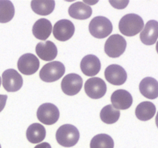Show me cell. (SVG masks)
Returning <instances> with one entry per match:
<instances>
[{
  "mask_svg": "<svg viewBox=\"0 0 158 148\" xmlns=\"http://www.w3.org/2000/svg\"><path fill=\"white\" fill-rule=\"evenodd\" d=\"M85 92L91 99H100L106 92V83L99 77H93L86 81Z\"/></svg>",
  "mask_w": 158,
  "mask_h": 148,
  "instance_id": "obj_8",
  "label": "cell"
},
{
  "mask_svg": "<svg viewBox=\"0 0 158 148\" xmlns=\"http://www.w3.org/2000/svg\"><path fill=\"white\" fill-rule=\"evenodd\" d=\"M156 50H157V52L158 53V41L157 42V44H156Z\"/></svg>",
  "mask_w": 158,
  "mask_h": 148,
  "instance_id": "obj_30",
  "label": "cell"
},
{
  "mask_svg": "<svg viewBox=\"0 0 158 148\" xmlns=\"http://www.w3.org/2000/svg\"><path fill=\"white\" fill-rule=\"evenodd\" d=\"M18 69L24 75H32L40 68V60L32 53H26L19 57L17 63Z\"/></svg>",
  "mask_w": 158,
  "mask_h": 148,
  "instance_id": "obj_11",
  "label": "cell"
},
{
  "mask_svg": "<svg viewBox=\"0 0 158 148\" xmlns=\"http://www.w3.org/2000/svg\"><path fill=\"white\" fill-rule=\"evenodd\" d=\"M52 31V23L47 18H40L32 26V34L36 39L46 40Z\"/></svg>",
  "mask_w": 158,
  "mask_h": 148,
  "instance_id": "obj_19",
  "label": "cell"
},
{
  "mask_svg": "<svg viewBox=\"0 0 158 148\" xmlns=\"http://www.w3.org/2000/svg\"><path fill=\"white\" fill-rule=\"evenodd\" d=\"M142 95L150 100L158 97V82L153 77H146L141 80L139 86Z\"/></svg>",
  "mask_w": 158,
  "mask_h": 148,
  "instance_id": "obj_17",
  "label": "cell"
},
{
  "mask_svg": "<svg viewBox=\"0 0 158 148\" xmlns=\"http://www.w3.org/2000/svg\"><path fill=\"white\" fill-rule=\"evenodd\" d=\"M92 8L83 2H77L71 5L68 9L70 17L76 19H87L92 15Z\"/></svg>",
  "mask_w": 158,
  "mask_h": 148,
  "instance_id": "obj_18",
  "label": "cell"
},
{
  "mask_svg": "<svg viewBox=\"0 0 158 148\" xmlns=\"http://www.w3.org/2000/svg\"><path fill=\"white\" fill-rule=\"evenodd\" d=\"M114 142L112 137L106 134L94 136L90 141V148H114Z\"/></svg>",
  "mask_w": 158,
  "mask_h": 148,
  "instance_id": "obj_25",
  "label": "cell"
},
{
  "mask_svg": "<svg viewBox=\"0 0 158 148\" xmlns=\"http://www.w3.org/2000/svg\"><path fill=\"white\" fill-rule=\"evenodd\" d=\"M56 139L61 146L64 147H71L78 143L80 132L73 125L64 124L57 130Z\"/></svg>",
  "mask_w": 158,
  "mask_h": 148,
  "instance_id": "obj_2",
  "label": "cell"
},
{
  "mask_svg": "<svg viewBox=\"0 0 158 148\" xmlns=\"http://www.w3.org/2000/svg\"><path fill=\"white\" fill-rule=\"evenodd\" d=\"M32 11L40 15H47L52 13L55 8V1L53 0H32L31 2Z\"/></svg>",
  "mask_w": 158,
  "mask_h": 148,
  "instance_id": "obj_22",
  "label": "cell"
},
{
  "mask_svg": "<svg viewBox=\"0 0 158 148\" xmlns=\"http://www.w3.org/2000/svg\"><path fill=\"white\" fill-rule=\"evenodd\" d=\"M91 35L97 39H103L110 35L113 31V25L109 18L104 16L94 17L89 25Z\"/></svg>",
  "mask_w": 158,
  "mask_h": 148,
  "instance_id": "obj_3",
  "label": "cell"
},
{
  "mask_svg": "<svg viewBox=\"0 0 158 148\" xmlns=\"http://www.w3.org/2000/svg\"><path fill=\"white\" fill-rule=\"evenodd\" d=\"M83 86V79L77 73H69L63 77L61 89L68 96L77 95Z\"/></svg>",
  "mask_w": 158,
  "mask_h": 148,
  "instance_id": "obj_10",
  "label": "cell"
},
{
  "mask_svg": "<svg viewBox=\"0 0 158 148\" xmlns=\"http://www.w3.org/2000/svg\"><path fill=\"white\" fill-rule=\"evenodd\" d=\"M110 3L114 8H116V9H121L127 7V6L128 3H129V1H110Z\"/></svg>",
  "mask_w": 158,
  "mask_h": 148,
  "instance_id": "obj_26",
  "label": "cell"
},
{
  "mask_svg": "<svg viewBox=\"0 0 158 148\" xmlns=\"http://www.w3.org/2000/svg\"><path fill=\"white\" fill-rule=\"evenodd\" d=\"M75 32L73 23L68 19H61L56 22L52 29V33L57 40L65 42L71 39Z\"/></svg>",
  "mask_w": 158,
  "mask_h": 148,
  "instance_id": "obj_9",
  "label": "cell"
},
{
  "mask_svg": "<svg viewBox=\"0 0 158 148\" xmlns=\"http://www.w3.org/2000/svg\"><path fill=\"white\" fill-rule=\"evenodd\" d=\"M80 69L84 75L87 76H94L100 71L101 63L98 57L96 56H85L80 63Z\"/></svg>",
  "mask_w": 158,
  "mask_h": 148,
  "instance_id": "obj_14",
  "label": "cell"
},
{
  "mask_svg": "<svg viewBox=\"0 0 158 148\" xmlns=\"http://www.w3.org/2000/svg\"><path fill=\"white\" fill-rule=\"evenodd\" d=\"M65 70V66L61 62H50L42 68L40 72V77L43 81L52 83L60 80L64 75Z\"/></svg>",
  "mask_w": 158,
  "mask_h": 148,
  "instance_id": "obj_4",
  "label": "cell"
},
{
  "mask_svg": "<svg viewBox=\"0 0 158 148\" xmlns=\"http://www.w3.org/2000/svg\"><path fill=\"white\" fill-rule=\"evenodd\" d=\"M126 48V39L119 34H114L110 35L105 43L104 51L108 56L117 58L125 52Z\"/></svg>",
  "mask_w": 158,
  "mask_h": 148,
  "instance_id": "obj_5",
  "label": "cell"
},
{
  "mask_svg": "<svg viewBox=\"0 0 158 148\" xmlns=\"http://www.w3.org/2000/svg\"><path fill=\"white\" fill-rule=\"evenodd\" d=\"M100 119L102 121L107 124L115 123L120 117V112L115 109L112 105H106L100 111Z\"/></svg>",
  "mask_w": 158,
  "mask_h": 148,
  "instance_id": "obj_23",
  "label": "cell"
},
{
  "mask_svg": "<svg viewBox=\"0 0 158 148\" xmlns=\"http://www.w3.org/2000/svg\"><path fill=\"white\" fill-rule=\"evenodd\" d=\"M144 23L140 15L134 13L127 14L119 23V30L126 36H134L143 29Z\"/></svg>",
  "mask_w": 158,
  "mask_h": 148,
  "instance_id": "obj_1",
  "label": "cell"
},
{
  "mask_svg": "<svg viewBox=\"0 0 158 148\" xmlns=\"http://www.w3.org/2000/svg\"><path fill=\"white\" fill-rule=\"evenodd\" d=\"M2 78V86L7 92H16L23 86V77L15 69H6L3 72Z\"/></svg>",
  "mask_w": 158,
  "mask_h": 148,
  "instance_id": "obj_7",
  "label": "cell"
},
{
  "mask_svg": "<svg viewBox=\"0 0 158 148\" xmlns=\"http://www.w3.org/2000/svg\"><path fill=\"white\" fill-rule=\"evenodd\" d=\"M7 98V95H0V112H2V109H4Z\"/></svg>",
  "mask_w": 158,
  "mask_h": 148,
  "instance_id": "obj_27",
  "label": "cell"
},
{
  "mask_svg": "<svg viewBox=\"0 0 158 148\" xmlns=\"http://www.w3.org/2000/svg\"><path fill=\"white\" fill-rule=\"evenodd\" d=\"M0 148H2V147H1V145H0Z\"/></svg>",
  "mask_w": 158,
  "mask_h": 148,
  "instance_id": "obj_32",
  "label": "cell"
},
{
  "mask_svg": "<svg viewBox=\"0 0 158 148\" xmlns=\"http://www.w3.org/2000/svg\"><path fill=\"white\" fill-rule=\"evenodd\" d=\"M156 113V106L153 103L144 101L137 105L135 110L136 117L141 121H148L152 119Z\"/></svg>",
  "mask_w": 158,
  "mask_h": 148,
  "instance_id": "obj_20",
  "label": "cell"
},
{
  "mask_svg": "<svg viewBox=\"0 0 158 148\" xmlns=\"http://www.w3.org/2000/svg\"><path fill=\"white\" fill-rule=\"evenodd\" d=\"M1 83H2V80H1V77H0V86H1Z\"/></svg>",
  "mask_w": 158,
  "mask_h": 148,
  "instance_id": "obj_31",
  "label": "cell"
},
{
  "mask_svg": "<svg viewBox=\"0 0 158 148\" xmlns=\"http://www.w3.org/2000/svg\"><path fill=\"white\" fill-rule=\"evenodd\" d=\"M155 123H156V125H157V128H158V112H157V116H156Z\"/></svg>",
  "mask_w": 158,
  "mask_h": 148,
  "instance_id": "obj_29",
  "label": "cell"
},
{
  "mask_svg": "<svg viewBox=\"0 0 158 148\" xmlns=\"http://www.w3.org/2000/svg\"><path fill=\"white\" fill-rule=\"evenodd\" d=\"M35 52L41 60L44 61H52L56 57L58 50L55 43L52 41L39 43L35 46Z\"/></svg>",
  "mask_w": 158,
  "mask_h": 148,
  "instance_id": "obj_16",
  "label": "cell"
},
{
  "mask_svg": "<svg viewBox=\"0 0 158 148\" xmlns=\"http://www.w3.org/2000/svg\"><path fill=\"white\" fill-rule=\"evenodd\" d=\"M106 80L110 84L120 86L125 83L127 79V73L121 66L117 64L110 65L106 68L104 72Z\"/></svg>",
  "mask_w": 158,
  "mask_h": 148,
  "instance_id": "obj_12",
  "label": "cell"
},
{
  "mask_svg": "<svg viewBox=\"0 0 158 148\" xmlns=\"http://www.w3.org/2000/svg\"><path fill=\"white\" fill-rule=\"evenodd\" d=\"M46 131L41 123H32L26 130L27 140L32 143H38L43 141L46 137Z\"/></svg>",
  "mask_w": 158,
  "mask_h": 148,
  "instance_id": "obj_21",
  "label": "cell"
},
{
  "mask_svg": "<svg viewBox=\"0 0 158 148\" xmlns=\"http://www.w3.org/2000/svg\"><path fill=\"white\" fill-rule=\"evenodd\" d=\"M112 106L117 109H127L133 103V97L125 89H117L111 95Z\"/></svg>",
  "mask_w": 158,
  "mask_h": 148,
  "instance_id": "obj_13",
  "label": "cell"
},
{
  "mask_svg": "<svg viewBox=\"0 0 158 148\" xmlns=\"http://www.w3.org/2000/svg\"><path fill=\"white\" fill-rule=\"evenodd\" d=\"M15 15V7L11 1L0 0V23L10 22Z\"/></svg>",
  "mask_w": 158,
  "mask_h": 148,
  "instance_id": "obj_24",
  "label": "cell"
},
{
  "mask_svg": "<svg viewBox=\"0 0 158 148\" xmlns=\"http://www.w3.org/2000/svg\"><path fill=\"white\" fill-rule=\"evenodd\" d=\"M140 38L142 43L148 46L156 43L158 39V22L156 20L148 21L140 32Z\"/></svg>",
  "mask_w": 158,
  "mask_h": 148,
  "instance_id": "obj_15",
  "label": "cell"
},
{
  "mask_svg": "<svg viewBox=\"0 0 158 148\" xmlns=\"http://www.w3.org/2000/svg\"><path fill=\"white\" fill-rule=\"evenodd\" d=\"M34 148H52L51 147L50 144L47 142H43V143H40V144L36 145Z\"/></svg>",
  "mask_w": 158,
  "mask_h": 148,
  "instance_id": "obj_28",
  "label": "cell"
},
{
  "mask_svg": "<svg viewBox=\"0 0 158 148\" xmlns=\"http://www.w3.org/2000/svg\"><path fill=\"white\" fill-rule=\"evenodd\" d=\"M37 118L42 123L52 125L60 118V110L56 105L46 103L40 105L37 109Z\"/></svg>",
  "mask_w": 158,
  "mask_h": 148,
  "instance_id": "obj_6",
  "label": "cell"
}]
</instances>
